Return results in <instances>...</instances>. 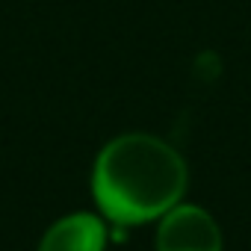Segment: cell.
I'll list each match as a JSON object with an SVG mask.
<instances>
[{"instance_id": "2", "label": "cell", "mask_w": 251, "mask_h": 251, "mask_svg": "<svg viewBox=\"0 0 251 251\" xmlns=\"http://www.w3.org/2000/svg\"><path fill=\"white\" fill-rule=\"evenodd\" d=\"M157 251H222V230L207 210L175 204L160 216Z\"/></svg>"}, {"instance_id": "1", "label": "cell", "mask_w": 251, "mask_h": 251, "mask_svg": "<svg viewBox=\"0 0 251 251\" xmlns=\"http://www.w3.org/2000/svg\"><path fill=\"white\" fill-rule=\"evenodd\" d=\"M186 163L151 133H124L103 145L92 172V192L100 213L115 225L154 222L180 204Z\"/></svg>"}, {"instance_id": "3", "label": "cell", "mask_w": 251, "mask_h": 251, "mask_svg": "<svg viewBox=\"0 0 251 251\" xmlns=\"http://www.w3.org/2000/svg\"><path fill=\"white\" fill-rule=\"evenodd\" d=\"M106 225L92 213H74L59 219L45 236L39 251H103Z\"/></svg>"}]
</instances>
